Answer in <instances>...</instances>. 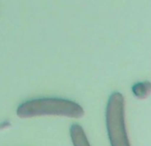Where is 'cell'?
<instances>
[{"instance_id":"obj_1","label":"cell","mask_w":151,"mask_h":146,"mask_svg":"<svg viewBox=\"0 0 151 146\" xmlns=\"http://www.w3.org/2000/svg\"><path fill=\"white\" fill-rule=\"evenodd\" d=\"M16 113L22 119L39 116H62L79 119L84 116L85 111L81 105L70 100L62 98H37L20 104Z\"/></svg>"},{"instance_id":"obj_2","label":"cell","mask_w":151,"mask_h":146,"mask_svg":"<svg viewBox=\"0 0 151 146\" xmlns=\"http://www.w3.org/2000/svg\"><path fill=\"white\" fill-rule=\"evenodd\" d=\"M106 126L111 146H131L125 124V102L119 92H114L109 98Z\"/></svg>"},{"instance_id":"obj_3","label":"cell","mask_w":151,"mask_h":146,"mask_svg":"<svg viewBox=\"0 0 151 146\" xmlns=\"http://www.w3.org/2000/svg\"><path fill=\"white\" fill-rule=\"evenodd\" d=\"M69 134L73 146H91L86 134L80 125H72L69 129Z\"/></svg>"},{"instance_id":"obj_4","label":"cell","mask_w":151,"mask_h":146,"mask_svg":"<svg viewBox=\"0 0 151 146\" xmlns=\"http://www.w3.org/2000/svg\"><path fill=\"white\" fill-rule=\"evenodd\" d=\"M132 91L135 97L143 100L151 94V82L150 81L137 82L132 86Z\"/></svg>"}]
</instances>
